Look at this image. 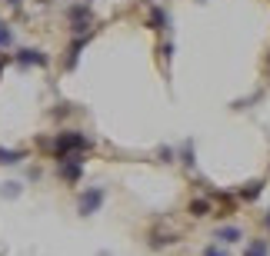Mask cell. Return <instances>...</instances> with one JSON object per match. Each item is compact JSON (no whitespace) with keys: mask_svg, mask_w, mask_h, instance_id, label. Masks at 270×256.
<instances>
[{"mask_svg":"<svg viewBox=\"0 0 270 256\" xmlns=\"http://www.w3.org/2000/svg\"><path fill=\"white\" fill-rule=\"evenodd\" d=\"M260 190H264V180H254V183H247V190H244L240 196H244V200H254V196H257Z\"/></svg>","mask_w":270,"mask_h":256,"instance_id":"2","label":"cell"},{"mask_svg":"<svg viewBox=\"0 0 270 256\" xmlns=\"http://www.w3.org/2000/svg\"><path fill=\"white\" fill-rule=\"evenodd\" d=\"M203 256H227V253H224V250H217V246H210V250H207Z\"/></svg>","mask_w":270,"mask_h":256,"instance_id":"5","label":"cell"},{"mask_svg":"<svg viewBox=\"0 0 270 256\" xmlns=\"http://www.w3.org/2000/svg\"><path fill=\"white\" fill-rule=\"evenodd\" d=\"M150 23H154V30H164V27H167V13L154 10V13H150Z\"/></svg>","mask_w":270,"mask_h":256,"instance_id":"3","label":"cell"},{"mask_svg":"<svg viewBox=\"0 0 270 256\" xmlns=\"http://www.w3.org/2000/svg\"><path fill=\"white\" fill-rule=\"evenodd\" d=\"M267 230H270V213H267Z\"/></svg>","mask_w":270,"mask_h":256,"instance_id":"6","label":"cell"},{"mask_svg":"<svg viewBox=\"0 0 270 256\" xmlns=\"http://www.w3.org/2000/svg\"><path fill=\"white\" fill-rule=\"evenodd\" d=\"M217 240H220V243H237V240H240V230H237V226H224V230H217Z\"/></svg>","mask_w":270,"mask_h":256,"instance_id":"1","label":"cell"},{"mask_svg":"<svg viewBox=\"0 0 270 256\" xmlns=\"http://www.w3.org/2000/svg\"><path fill=\"white\" fill-rule=\"evenodd\" d=\"M190 213H193V216H207V213H210V203L193 200V203H190Z\"/></svg>","mask_w":270,"mask_h":256,"instance_id":"4","label":"cell"}]
</instances>
